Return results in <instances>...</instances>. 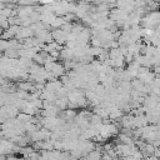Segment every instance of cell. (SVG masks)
<instances>
[{
  "label": "cell",
  "mask_w": 160,
  "mask_h": 160,
  "mask_svg": "<svg viewBox=\"0 0 160 160\" xmlns=\"http://www.w3.org/2000/svg\"><path fill=\"white\" fill-rule=\"evenodd\" d=\"M16 0H1V2L2 4H5V2H9V5H10V2H15Z\"/></svg>",
  "instance_id": "cell-1"
}]
</instances>
